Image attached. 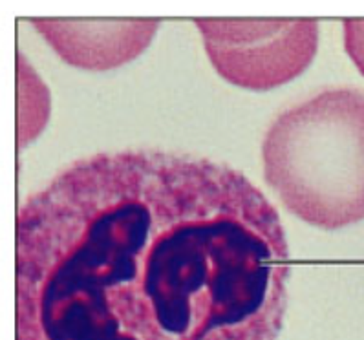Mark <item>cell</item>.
Listing matches in <instances>:
<instances>
[{
	"mask_svg": "<svg viewBox=\"0 0 364 340\" xmlns=\"http://www.w3.org/2000/svg\"><path fill=\"white\" fill-rule=\"evenodd\" d=\"M161 18H31L60 59L81 70L119 68L150 46Z\"/></svg>",
	"mask_w": 364,
	"mask_h": 340,
	"instance_id": "277c9868",
	"label": "cell"
},
{
	"mask_svg": "<svg viewBox=\"0 0 364 340\" xmlns=\"http://www.w3.org/2000/svg\"><path fill=\"white\" fill-rule=\"evenodd\" d=\"M289 249L228 165L158 150L77 160L15 224V340H277Z\"/></svg>",
	"mask_w": 364,
	"mask_h": 340,
	"instance_id": "6da1fadb",
	"label": "cell"
},
{
	"mask_svg": "<svg viewBox=\"0 0 364 340\" xmlns=\"http://www.w3.org/2000/svg\"><path fill=\"white\" fill-rule=\"evenodd\" d=\"M267 185L306 224L364 220V92L331 88L280 114L262 143Z\"/></svg>",
	"mask_w": 364,
	"mask_h": 340,
	"instance_id": "7a4b0ae2",
	"label": "cell"
},
{
	"mask_svg": "<svg viewBox=\"0 0 364 340\" xmlns=\"http://www.w3.org/2000/svg\"><path fill=\"white\" fill-rule=\"evenodd\" d=\"M203 46L220 77L266 92L299 77L318 48L315 18H196Z\"/></svg>",
	"mask_w": 364,
	"mask_h": 340,
	"instance_id": "3957f363",
	"label": "cell"
},
{
	"mask_svg": "<svg viewBox=\"0 0 364 340\" xmlns=\"http://www.w3.org/2000/svg\"><path fill=\"white\" fill-rule=\"evenodd\" d=\"M18 114L30 112L18 119V145H26L31 138L43 130L48 119V92L37 75L31 74V68L18 55Z\"/></svg>",
	"mask_w": 364,
	"mask_h": 340,
	"instance_id": "5b68a950",
	"label": "cell"
},
{
	"mask_svg": "<svg viewBox=\"0 0 364 340\" xmlns=\"http://www.w3.org/2000/svg\"><path fill=\"white\" fill-rule=\"evenodd\" d=\"M344 48L353 65L364 75V18L344 21Z\"/></svg>",
	"mask_w": 364,
	"mask_h": 340,
	"instance_id": "8992f818",
	"label": "cell"
}]
</instances>
